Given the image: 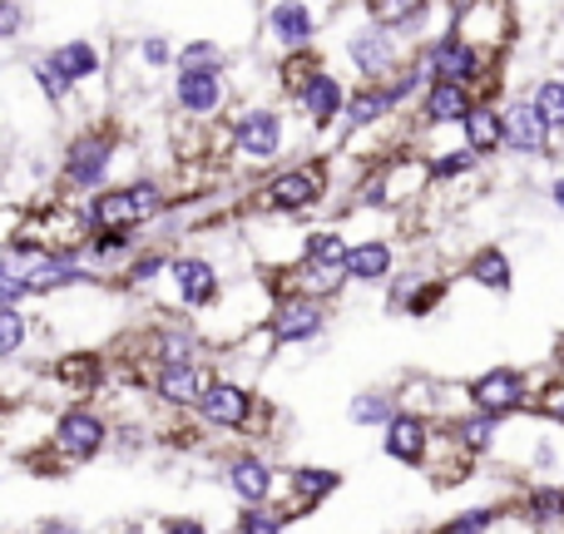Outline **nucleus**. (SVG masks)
Listing matches in <instances>:
<instances>
[{"instance_id":"obj_4","label":"nucleus","mask_w":564,"mask_h":534,"mask_svg":"<svg viewBox=\"0 0 564 534\" xmlns=\"http://www.w3.org/2000/svg\"><path fill=\"white\" fill-rule=\"evenodd\" d=\"M248 411H253V396L238 381H208L204 401H198V421L214 431H243Z\"/></svg>"},{"instance_id":"obj_6","label":"nucleus","mask_w":564,"mask_h":534,"mask_svg":"<svg viewBox=\"0 0 564 534\" xmlns=\"http://www.w3.org/2000/svg\"><path fill=\"white\" fill-rule=\"evenodd\" d=\"M174 105L184 109L188 119L218 115V105H224V75H214V69H178Z\"/></svg>"},{"instance_id":"obj_8","label":"nucleus","mask_w":564,"mask_h":534,"mask_svg":"<svg viewBox=\"0 0 564 534\" xmlns=\"http://www.w3.org/2000/svg\"><path fill=\"white\" fill-rule=\"evenodd\" d=\"M268 331H273V341H312L322 331L317 297H282L268 317Z\"/></svg>"},{"instance_id":"obj_37","label":"nucleus","mask_w":564,"mask_h":534,"mask_svg":"<svg viewBox=\"0 0 564 534\" xmlns=\"http://www.w3.org/2000/svg\"><path fill=\"white\" fill-rule=\"evenodd\" d=\"M238 530H258V534H273V530H282V515H263L258 505H248L243 515H238Z\"/></svg>"},{"instance_id":"obj_5","label":"nucleus","mask_w":564,"mask_h":534,"mask_svg":"<svg viewBox=\"0 0 564 534\" xmlns=\"http://www.w3.org/2000/svg\"><path fill=\"white\" fill-rule=\"evenodd\" d=\"M234 144L243 159H278L282 154V119L273 115V109H248L243 119L234 124Z\"/></svg>"},{"instance_id":"obj_29","label":"nucleus","mask_w":564,"mask_h":534,"mask_svg":"<svg viewBox=\"0 0 564 534\" xmlns=\"http://www.w3.org/2000/svg\"><path fill=\"white\" fill-rule=\"evenodd\" d=\"M159 361H198V337L194 331H164L159 337Z\"/></svg>"},{"instance_id":"obj_24","label":"nucleus","mask_w":564,"mask_h":534,"mask_svg":"<svg viewBox=\"0 0 564 534\" xmlns=\"http://www.w3.org/2000/svg\"><path fill=\"white\" fill-rule=\"evenodd\" d=\"M391 105H397V95H391V89H361V95H351L341 109H347V124L361 129V124H371V119L387 115Z\"/></svg>"},{"instance_id":"obj_16","label":"nucleus","mask_w":564,"mask_h":534,"mask_svg":"<svg viewBox=\"0 0 564 534\" xmlns=\"http://www.w3.org/2000/svg\"><path fill=\"white\" fill-rule=\"evenodd\" d=\"M50 65L69 79V85H85V79L99 75V50L89 40H65L59 50H50Z\"/></svg>"},{"instance_id":"obj_7","label":"nucleus","mask_w":564,"mask_h":534,"mask_svg":"<svg viewBox=\"0 0 564 534\" xmlns=\"http://www.w3.org/2000/svg\"><path fill=\"white\" fill-rule=\"evenodd\" d=\"M169 272H174V287H178V302H184V307H214L218 272H214L208 258L184 253V258H174V263H169Z\"/></svg>"},{"instance_id":"obj_9","label":"nucleus","mask_w":564,"mask_h":534,"mask_svg":"<svg viewBox=\"0 0 564 534\" xmlns=\"http://www.w3.org/2000/svg\"><path fill=\"white\" fill-rule=\"evenodd\" d=\"M268 208H278V214H297V208L317 204L322 198V168H288V174H278L273 184H268Z\"/></svg>"},{"instance_id":"obj_28","label":"nucleus","mask_w":564,"mask_h":534,"mask_svg":"<svg viewBox=\"0 0 564 534\" xmlns=\"http://www.w3.org/2000/svg\"><path fill=\"white\" fill-rule=\"evenodd\" d=\"M178 69H214V75H224V50L208 45V40H194V45L178 50Z\"/></svg>"},{"instance_id":"obj_2","label":"nucleus","mask_w":564,"mask_h":534,"mask_svg":"<svg viewBox=\"0 0 564 534\" xmlns=\"http://www.w3.org/2000/svg\"><path fill=\"white\" fill-rule=\"evenodd\" d=\"M105 421L95 416V411H85V406H75V411H65V416L55 421V450L65 460H95L99 450H105Z\"/></svg>"},{"instance_id":"obj_10","label":"nucleus","mask_w":564,"mask_h":534,"mask_svg":"<svg viewBox=\"0 0 564 534\" xmlns=\"http://www.w3.org/2000/svg\"><path fill=\"white\" fill-rule=\"evenodd\" d=\"M228 486H234V495L243 505H263L273 495V466L258 456H234L228 460Z\"/></svg>"},{"instance_id":"obj_34","label":"nucleus","mask_w":564,"mask_h":534,"mask_svg":"<svg viewBox=\"0 0 564 534\" xmlns=\"http://www.w3.org/2000/svg\"><path fill=\"white\" fill-rule=\"evenodd\" d=\"M460 436H466L470 450H486L490 436H496V421H490V411H486V416H470L466 426H460Z\"/></svg>"},{"instance_id":"obj_26","label":"nucleus","mask_w":564,"mask_h":534,"mask_svg":"<svg viewBox=\"0 0 564 534\" xmlns=\"http://www.w3.org/2000/svg\"><path fill=\"white\" fill-rule=\"evenodd\" d=\"M302 263H317V268H347V243L337 233H317L307 238V258Z\"/></svg>"},{"instance_id":"obj_38","label":"nucleus","mask_w":564,"mask_h":534,"mask_svg":"<svg viewBox=\"0 0 564 534\" xmlns=\"http://www.w3.org/2000/svg\"><path fill=\"white\" fill-rule=\"evenodd\" d=\"M164 263H169L164 253H144L134 268H129V282H134V287H144L149 277H159V272H164Z\"/></svg>"},{"instance_id":"obj_22","label":"nucleus","mask_w":564,"mask_h":534,"mask_svg":"<svg viewBox=\"0 0 564 534\" xmlns=\"http://www.w3.org/2000/svg\"><path fill=\"white\" fill-rule=\"evenodd\" d=\"M431 69H436L441 79H470L480 69V59H476V50H470V45H456V40H446V45L431 50Z\"/></svg>"},{"instance_id":"obj_31","label":"nucleus","mask_w":564,"mask_h":534,"mask_svg":"<svg viewBox=\"0 0 564 534\" xmlns=\"http://www.w3.org/2000/svg\"><path fill=\"white\" fill-rule=\"evenodd\" d=\"M129 194H134V208H139V218H159L164 214V188L154 184V178H134V184H129Z\"/></svg>"},{"instance_id":"obj_11","label":"nucleus","mask_w":564,"mask_h":534,"mask_svg":"<svg viewBox=\"0 0 564 534\" xmlns=\"http://www.w3.org/2000/svg\"><path fill=\"white\" fill-rule=\"evenodd\" d=\"M89 224H95V228H115V233H134L144 218H139L134 194H129V188H105V194L89 204Z\"/></svg>"},{"instance_id":"obj_36","label":"nucleus","mask_w":564,"mask_h":534,"mask_svg":"<svg viewBox=\"0 0 564 534\" xmlns=\"http://www.w3.org/2000/svg\"><path fill=\"white\" fill-rule=\"evenodd\" d=\"M169 55H174V50H169V40H164V35H149L144 45H139V59H144L149 69H164V65H169Z\"/></svg>"},{"instance_id":"obj_30","label":"nucleus","mask_w":564,"mask_h":534,"mask_svg":"<svg viewBox=\"0 0 564 534\" xmlns=\"http://www.w3.org/2000/svg\"><path fill=\"white\" fill-rule=\"evenodd\" d=\"M470 277H476V282H486V287H506V282H510L506 253H496V248H490V253H480L476 263H470Z\"/></svg>"},{"instance_id":"obj_41","label":"nucleus","mask_w":564,"mask_h":534,"mask_svg":"<svg viewBox=\"0 0 564 534\" xmlns=\"http://www.w3.org/2000/svg\"><path fill=\"white\" fill-rule=\"evenodd\" d=\"M545 411L564 421V386H550V391H545Z\"/></svg>"},{"instance_id":"obj_14","label":"nucleus","mask_w":564,"mask_h":534,"mask_svg":"<svg viewBox=\"0 0 564 534\" xmlns=\"http://www.w3.org/2000/svg\"><path fill=\"white\" fill-rule=\"evenodd\" d=\"M268 30H273V40H282V45H307L317 25H312V10L302 0H278L268 10Z\"/></svg>"},{"instance_id":"obj_43","label":"nucleus","mask_w":564,"mask_h":534,"mask_svg":"<svg viewBox=\"0 0 564 534\" xmlns=\"http://www.w3.org/2000/svg\"><path fill=\"white\" fill-rule=\"evenodd\" d=\"M555 198H560V204H564V178H560V184H555Z\"/></svg>"},{"instance_id":"obj_15","label":"nucleus","mask_w":564,"mask_h":534,"mask_svg":"<svg viewBox=\"0 0 564 534\" xmlns=\"http://www.w3.org/2000/svg\"><path fill=\"white\" fill-rule=\"evenodd\" d=\"M545 115H540L535 105H510L506 115V144L520 149V154H535L540 144H545Z\"/></svg>"},{"instance_id":"obj_42","label":"nucleus","mask_w":564,"mask_h":534,"mask_svg":"<svg viewBox=\"0 0 564 534\" xmlns=\"http://www.w3.org/2000/svg\"><path fill=\"white\" fill-rule=\"evenodd\" d=\"M411 6H416V0H391V6H387V10H391V20H397V15H406V10H411Z\"/></svg>"},{"instance_id":"obj_23","label":"nucleus","mask_w":564,"mask_h":534,"mask_svg":"<svg viewBox=\"0 0 564 534\" xmlns=\"http://www.w3.org/2000/svg\"><path fill=\"white\" fill-rule=\"evenodd\" d=\"M391 272V248L387 243H361V248H347V277L357 282H377Z\"/></svg>"},{"instance_id":"obj_12","label":"nucleus","mask_w":564,"mask_h":534,"mask_svg":"<svg viewBox=\"0 0 564 534\" xmlns=\"http://www.w3.org/2000/svg\"><path fill=\"white\" fill-rule=\"evenodd\" d=\"M351 65L361 69V75H387L391 59H397V45H391V35L381 25H367L361 35H351Z\"/></svg>"},{"instance_id":"obj_17","label":"nucleus","mask_w":564,"mask_h":534,"mask_svg":"<svg viewBox=\"0 0 564 534\" xmlns=\"http://www.w3.org/2000/svg\"><path fill=\"white\" fill-rule=\"evenodd\" d=\"M297 99H302V109L312 115V124H327V119L341 115V105H347V99H341V85L332 75H322V69L297 89Z\"/></svg>"},{"instance_id":"obj_18","label":"nucleus","mask_w":564,"mask_h":534,"mask_svg":"<svg viewBox=\"0 0 564 534\" xmlns=\"http://www.w3.org/2000/svg\"><path fill=\"white\" fill-rule=\"evenodd\" d=\"M387 450L397 460H406V466H416L421 456H426V421L416 416H391L387 421Z\"/></svg>"},{"instance_id":"obj_25","label":"nucleus","mask_w":564,"mask_h":534,"mask_svg":"<svg viewBox=\"0 0 564 534\" xmlns=\"http://www.w3.org/2000/svg\"><path fill=\"white\" fill-rule=\"evenodd\" d=\"M341 486V476L337 470H292V490H297V500H322V495H332V490Z\"/></svg>"},{"instance_id":"obj_40","label":"nucleus","mask_w":564,"mask_h":534,"mask_svg":"<svg viewBox=\"0 0 564 534\" xmlns=\"http://www.w3.org/2000/svg\"><path fill=\"white\" fill-rule=\"evenodd\" d=\"M490 520H496L490 510H476V515H460V520H456V530H486Z\"/></svg>"},{"instance_id":"obj_35","label":"nucleus","mask_w":564,"mask_h":534,"mask_svg":"<svg viewBox=\"0 0 564 534\" xmlns=\"http://www.w3.org/2000/svg\"><path fill=\"white\" fill-rule=\"evenodd\" d=\"M20 30H25V6H20V0H0V45L15 40Z\"/></svg>"},{"instance_id":"obj_13","label":"nucleus","mask_w":564,"mask_h":534,"mask_svg":"<svg viewBox=\"0 0 564 534\" xmlns=\"http://www.w3.org/2000/svg\"><path fill=\"white\" fill-rule=\"evenodd\" d=\"M470 396H476V406L480 411H510V406H520V396H525V381L516 377V371H486V377L470 386Z\"/></svg>"},{"instance_id":"obj_1","label":"nucleus","mask_w":564,"mask_h":534,"mask_svg":"<svg viewBox=\"0 0 564 534\" xmlns=\"http://www.w3.org/2000/svg\"><path fill=\"white\" fill-rule=\"evenodd\" d=\"M109 164H115V139H109V134L69 139V149H65V184L75 188V194L99 188V184H105V174H109Z\"/></svg>"},{"instance_id":"obj_32","label":"nucleus","mask_w":564,"mask_h":534,"mask_svg":"<svg viewBox=\"0 0 564 534\" xmlns=\"http://www.w3.org/2000/svg\"><path fill=\"white\" fill-rule=\"evenodd\" d=\"M535 109L545 115V124L564 129V85H560V79H545V85L535 89Z\"/></svg>"},{"instance_id":"obj_27","label":"nucleus","mask_w":564,"mask_h":534,"mask_svg":"<svg viewBox=\"0 0 564 534\" xmlns=\"http://www.w3.org/2000/svg\"><path fill=\"white\" fill-rule=\"evenodd\" d=\"M25 341H30V322L20 317L15 307H0V361L15 357V351L25 347Z\"/></svg>"},{"instance_id":"obj_20","label":"nucleus","mask_w":564,"mask_h":534,"mask_svg":"<svg viewBox=\"0 0 564 534\" xmlns=\"http://www.w3.org/2000/svg\"><path fill=\"white\" fill-rule=\"evenodd\" d=\"M470 115V95L460 79H441V85H431L426 95V119H436V124H446V119H466Z\"/></svg>"},{"instance_id":"obj_21","label":"nucleus","mask_w":564,"mask_h":534,"mask_svg":"<svg viewBox=\"0 0 564 534\" xmlns=\"http://www.w3.org/2000/svg\"><path fill=\"white\" fill-rule=\"evenodd\" d=\"M500 139H506V119H500L496 109H486V105H470V115H466V144L476 149V154H490Z\"/></svg>"},{"instance_id":"obj_19","label":"nucleus","mask_w":564,"mask_h":534,"mask_svg":"<svg viewBox=\"0 0 564 534\" xmlns=\"http://www.w3.org/2000/svg\"><path fill=\"white\" fill-rule=\"evenodd\" d=\"M55 381L69 391H95L99 381H105V361H99L95 351H69V357L55 361Z\"/></svg>"},{"instance_id":"obj_39","label":"nucleus","mask_w":564,"mask_h":534,"mask_svg":"<svg viewBox=\"0 0 564 534\" xmlns=\"http://www.w3.org/2000/svg\"><path fill=\"white\" fill-rule=\"evenodd\" d=\"M535 510L540 515H564V495L560 490H545V495H535Z\"/></svg>"},{"instance_id":"obj_33","label":"nucleus","mask_w":564,"mask_h":534,"mask_svg":"<svg viewBox=\"0 0 564 534\" xmlns=\"http://www.w3.org/2000/svg\"><path fill=\"white\" fill-rule=\"evenodd\" d=\"M351 421H357V426H371V421H391V401L387 396H357L351 401Z\"/></svg>"},{"instance_id":"obj_3","label":"nucleus","mask_w":564,"mask_h":534,"mask_svg":"<svg viewBox=\"0 0 564 534\" xmlns=\"http://www.w3.org/2000/svg\"><path fill=\"white\" fill-rule=\"evenodd\" d=\"M208 371L198 367V361H159V371H154V396L164 401V406H198L204 401V391H208Z\"/></svg>"}]
</instances>
